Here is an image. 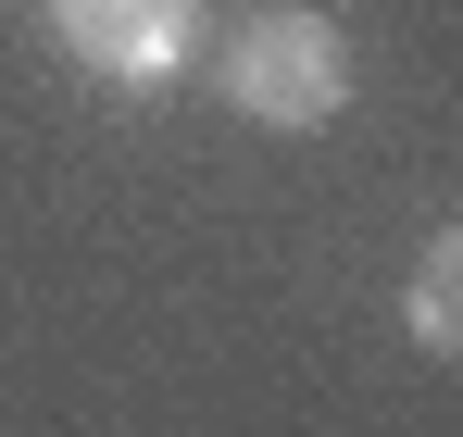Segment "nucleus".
<instances>
[{
  "mask_svg": "<svg viewBox=\"0 0 463 437\" xmlns=\"http://www.w3.org/2000/svg\"><path fill=\"white\" fill-rule=\"evenodd\" d=\"M226 88H238L250 126H288V138L326 126V113L351 100V38H338V13H263V25L238 38Z\"/></svg>",
  "mask_w": 463,
  "mask_h": 437,
  "instance_id": "obj_1",
  "label": "nucleus"
},
{
  "mask_svg": "<svg viewBox=\"0 0 463 437\" xmlns=\"http://www.w3.org/2000/svg\"><path fill=\"white\" fill-rule=\"evenodd\" d=\"M38 13H51V38H63L88 75H113V88H163V75L188 63V38H201V0H38Z\"/></svg>",
  "mask_w": 463,
  "mask_h": 437,
  "instance_id": "obj_2",
  "label": "nucleus"
},
{
  "mask_svg": "<svg viewBox=\"0 0 463 437\" xmlns=\"http://www.w3.org/2000/svg\"><path fill=\"white\" fill-rule=\"evenodd\" d=\"M401 312H413V350H439V363L463 350V237H426V263H413V300H401Z\"/></svg>",
  "mask_w": 463,
  "mask_h": 437,
  "instance_id": "obj_3",
  "label": "nucleus"
}]
</instances>
